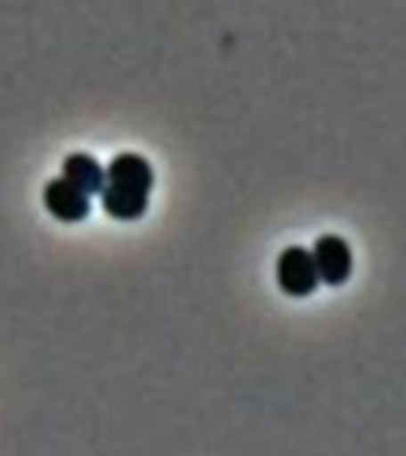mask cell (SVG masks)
<instances>
[{
	"label": "cell",
	"mask_w": 406,
	"mask_h": 456,
	"mask_svg": "<svg viewBox=\"0 0 406 456\" xmlns=\"http://www.w3.org/2000/svg\"><path fill=\"white\" fill-rule=\"evenodd\" d=\"M278 288L290 297H306L319 288V273L313 266L312 252L299 245L285 248L276 262Z\"/></svg>",
	"instance_id": "obj_1"
},
{
	"label": "cell",
	"mask_w": 406,
	"mask_h": 456,
	"mask_svg": "<svg viewBox=\"0 0 406 456\" xmlns=\"http://www.w3.org/2000/svg\"><path fill=\"white\" fill-rule=\"evenodd\" d=\"M312 259L316 273H319V281H323L326 285L347 283L349 276H352V266H354L352 249L340 235H321L319 240L313 242Z\"/></svg>",
	"instance_id": "obj_2"
},
{
	"label": "cell",
	"mask_w": 406,
	"mask_h": 456,
	"mask_svg": "<svg viewBox=\"0 0 406 456\" xmlns=\"http://www.w3.org/2000/svg\"><path fill=\"white\" fill-rule=\"evenodd\" d=\"M62 178L81 192L91 195H100V191L105 188V169L95 157L85 155V152H74L62 162Z\"/></svg>",
	"instance_id": "obj_5"
},
{
	"label": "cell",
	"mask_w": 406,
	"mask_h": 456,
	"mask_svg": "<svg viewBox=\"0 0 406 456\" xmlns=\"http://www.w3.org/2000/svg\"><path fill=\"white\" fill-rule=\"evenodd\" d=\"M100 200H102V209H105L112 219L135 221L148 212L150 195L128 192L121 191V188H114V185H105V188L100 191Z\"/></svg>",
	"instance_id": "obj_6"
},
{
	"label": "cell",
	"mask_w": 406,
	"mask_h": 456,
	"mask_svg": "<svg viewBox=\"0 0 406 456\" xmlns=\"http://www.w3.org/2000/svg\"><path fill=\"white\" fill-rule=\"evenodd\" d=\"M43 205L55 219L64 221V224L84 221L91 214V198L67 183L64 178L48 181V185L43 188Z\"/></svg>",
	"instance_id": "obj_4"
},
{
	"label": "cell",
	"mask_w": 406,
	"mask_h": 456,
	"mask_svg": "<svg viewBox=\"0 0 406 456\" xmlns=\"http://www.w3.org/2000/svg\"><path fill=\"white\" fill-rule=\"evenodd\" d=\"M105 185L150 195L152 185H155V174L145 157L135 155V152H121L105 169Z\"/></svg>",
	"instance_id": "obj_3"
}]
</instances>
